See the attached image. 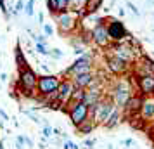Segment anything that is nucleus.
<instances>
[{
	"label": "nucleus",
	"instance_id": "f257e3e1",
	"mask_svg": "<svg viewBox=\"0 0 154 149\" xmlns=\"http://www.w3.org/2000/svg\"><path fill=\"white\" fill-rule=\"evenodd\" d=\"M132 83H133V76H130V78H119L118 82H114V85H112L109 97H111L112 102H114L119 109H123L125 104L128 102V99L135 94V85H132Z\"/></svg>",
	"mask_w": 154,
	"mask_h": 149
},
{
	"label": "nucleus",
	"instance_id": "f03ea898",
	"mask_svg": "<svg viewBox=\"0 0 154 149\" xmlns=\"http://www.w3.org/2000/svg\"><path fill=\"white\" fill-rule=\"evenodd\" d=\"M54 21L57 23V31L61 35L68 36L73 35L78 28H82V16L73 11H64V12H57L52 14Z\"/></svg>",
	"mask_w": 154,
	"mask_h": 149
},
{
	"label": "nucleus",
	"instance_id": "7ed1b4c3",
	"mask_svg": "<svg viewBox=\"0 0 154 149\" xmlns=\"http://www.w3.org/2000/svg\"><path fill=\"white\" fill-rule=\"evenodd\" d=\"M36 83H38V75L31 68H24V70L17 71V90L24 95V97H31L35 99L38 92H36Z\"/></svg>",
	"mask_w": 154,
	"mask_h": 149
},
{
	"label": "nucleus",
	"instance_id": "20e7f679",
	"mask_svg": "<svg viewBox=\"0 0 154 149\" xmlns=\"http://www.w3.org/2000/svg\"><path fill=\"white\" fill-rule=\"evenodd\" d=\"M114 107H116V104L112 102V99L109 97V94H106L95 106L88 107V116H90L97 125H102V123L106 121V118L109 116V113H111Z\"/></svg>",
	"mask_w": 154,
	"mask_h": 149
},
{
	"label": "nucleus",
	"instance_id": "39448f33",
	"mask_svg": "<svg viewBox=\"0 0 154 149\" xmlns=\"http://www.w3.org/2000/svg\"><path fill=\"white\" fill-rule=\"evenodd\" d=\"M106 28H107V35H109L111 43L125 42V40H128V36L132 35L126 29L125 23L121 19H116V17H109V19L106 17Z\"/></svg>",
	"mask_w": 154,
	"mask_h": 149
},
{
	"label": "nucleus",
	"instance_id": "423d86ee",
	"mask_svg": "<svg viewBox=\"0 0 154 149\" xmlns=\"http://www.w3.org/2000/svg\"><path fill=\"white\" fill-rule=\"evenodd\" d=\"M94 70V56L90 52H85L82 56H78L75 59V63L71 64L69 68H66L64 71V76L68 78H73L76 75H82V73H88V71Z\"/></svg>",
	"mask_w": 154,
	"mask_h": 149
},
{
	"label": "nucleus",
	"instance_id": "0eeeda50",
	"mask_svg": "<svg viewBox=\"0 0 154 149\" xmlns=\"http://www.w3.org/2000/svg\"><path fill=\"white\" fill-rule=\"evenodd\" d=\"M59 83H61V76L57 75H42L38 76V83H36V92L40 97H49V95H54L59 88Z\"/></svg>",
	"mask_w": 154,
	"mask_h": 149
},
{
	"label": "nucleus",
	"instance_id": "6e6552de",
	"mask_svg": "<svg viewBox=\"0 0 154 149\" xmlns=\"http://www.w3.org/2000/svg\"><path fill=\"white\" fill-rule=\"evenodd\" d=\"M107 50H109V54L119 57V59H123V61L128 63V64H133L137 61V50L130 45L128 40L118 42V43H111V45L107 47Z\"/></svg>",
	"mask_w": 154,
	"mask_h": 149
},
{
	"label": "nucleus",
	"instance_id": "1a4fd4ad",
	"mask_svg": "<svg viewBox=\"0 0 154 149\" xmlns=\"http://www.w3.org/2000/svg\"><path fill=\"white\" fill-rule=\"evenodd\" d=\"M64 111L68 113L73 127H78L82 121H85L87 118H90V116H88V106H87L85 102H71V104L66 106Z\"/></svg>",
	"mask_w": 154,
	"mask_h": 149
},
{
	"label": "nucleus",
	"instance_id": "9d476101",
	"mask_svg": "<svg viewBox=\"0 0 154 149\" xmlns=\"http://www.w3.org/2000/svg\"><path fill=\"white\" fill-rule=\"evenodd\" d=\"M90 42L95 47H99V49H107L111 45V40H109V35H107V28H106V21L97 23L90 29Z\"/></svg>",
	"mask_w": 154,
	"mask_h": 149
},
{
	"label": "nucleus",
	"instance_id": "9b49d317",
	"mask_svg": "<svg viewBox=\"0 0 154 149\" xmlns=\"http://www.w3.org/2000/svg\"><path fill=\"white\" fill-rule=\"evenodd\" d=\"M106 68H107V71L111 73V75H114V76H121V75H125V73H128L130 71V68H132V64L125 63L123 59H119V57L112 56V54H106Z\"/></svg>",
	"mask_w": 154,
	"mask_h": 149
},
{
	"label": "nucleus",
	"instance_id": "f8f14e48",
	"mask_svg": "<svg viewBox=\"0 0 154 149\" xmlns=\"http://www.w3.org/2000/svg\"><path fill=\"white\" fill-rule=\"evenodd\" d=\"M73 90H75V85H73L71 78H68V76L61 78L59 88H57V92H56V101L63 106V111L66 109L68 102H69V97H71V94H73Z\"/></svg>",
	"mask_w": 154,
	"mask_h": 149
},
{
	"label": "nucleus",
	"instance_id": "ddd939ff",
	"mask_svg": "<svg viewBox=\"0 0 154 149\" xmlns=\"http://www.w3.org/2000/svg\"><path fill=\"white\" fill-rule=\"evenodd\" d=\"M133 85L135 92H139L144 97L154 95V75H146V76H133Z\"/></svg>",
	"mask_w": 154,
	"mask_h": 149
},
{
	"label": "nucleus",
	"instance_id": "4468645a",
	"mask_svg": "<svg viewBox=\"0 0 154 149\" xmlns=\"http://www.w3.org/2000/svg\"><path fill=\"white\" fill-rule=\"evenodd\" d=\"M133 66V76H146V75H154V59L149 56H140V59L135 61Z\"/></svg>",
	"mask_w": 154,
	"mask_h": 149
},
{
	"label": "nucleus",
	"instance_id": "2eb2a0df",
	"mask_svg": "<svg viewBox=\"0 0 154 149\" xmlns=\"http://www.w3.org/2000/svg\"><path fill=\"white\" fill-rule=\"evenodd\" d=\"M142 101H144V95H140L139 92H135L128 99V102L125 104V107L121 109L123 114H125L126 118H130V116H135V114H140V107H142Z\"/></svg>",
	"mask_w": 154,
	"mask_h": 149
},
{
	"label": "nucleus",
	"instance_id": "dca6fc26",
	"mask_svg": "<svg viewBox=\"0 0 154 149\" xmlns=\"http://www.w3.org/2000/svg\"><path fill=\"white\" fill-rule=\"evenodd\" d=\"M140 118L149 123L154 120V95L151 97H144L142 101V107H140Z\"/></svg>",
	"mask_w": 154,
	"mask_h": 149
},
{
	"label": "nucleus",
	"instance_id": "f3484780",
	"mask_svg": "<svg viewBox=\"0 0 154 149\" xmlns=\"http://www.w3.org/2000/svg\"><path fill=\"white\" fill-rule=\"evenodd\" d=\"M106 95L104 88H97V87H88L87 90H85V104L90 107V106H95L99 101L102 99Z\"/></svg>",
	"mask_w": 154,
	"mask_h": 149
},
{
	"label": "nucleus",
	"instance_id": "a211bd4d",
	"mask_svg": "<svg viewBox=\"0 0 154 149\" xmlns=\"http://www.w3.org/2000/svg\"><path fill=\"white\" fill-rule=\"evenodd\" d=\"M73 82V85L78 87V88H88L92 85V82H94V71H88V73H82V75H76V76H73L71 78Z\"/></svg>",
	"mask_w": 154,
	"mask_h": 149
},
{
	"label": "nucleus",
	"instance_id": "6ab92c4d",
	"mask_svg": "<svg viewBox=\"0 0 154 149\" xmlns=\"http://www.w3.org/2000/svg\"><path fill=\"white\" fill-rule=\"evenodd\" d=\"M121 120H123V111H121V109L116 106V107L111 111V113H109V116L106 118V121L102 123V127L107 128V130H111V128L118 127V123H119Z\"/></svg>",
	"mask_w": 154,
	"mask_h": 149
},
{
	"label": "nucleus",
	"instance_id": "aec40b11",
	"mask_svg": "<svg viewBox=\"0 0 154 149\" xmlns=\"http://www.w3.org/2000/svg\"><path fill=\"white\" fill-rule=\"evenodd\" d=\"M14 61H16V66H17V71L19 70H24V68H28V59L24 56V50H23L21 43L17 42L16 43V49H14Z\"/></svg>",
	"mask_w": 154,
	"mask_h": 149
},
{
	"label": "nucleus",
	"instance_id": "412c9836",
	"mask_svg": "<svg viewBox=\"0 0 154 149\" xmlns=\"http://www.w3.org/2000/svg\"><path fill=\"white\" fill-rule=\"evenodd\" d=\"M47 9L50 14H57V12H64L68 11V0H47Z\"/></svg>",
	"mask_w": 154,
	"mask_h": 149
},
{
	"label": "nucleus",
	"instance_id": "4be33fe9",
	"mask_svg": "<svg viewBox=\"0 0 154 149\" xmlns=\"http://www.w3.org/2000/svg\"><path fill=\"white\" fill-rule=\"evenodd\" d=\"M95 127H97V123L92 120V118H87V120L82 121V123H80L78 127H75V128H76V132L80 135H87V134H92Z\"/></svg>",
	"mask_w": 154,
	"mask_h": 149
},
{
	"label": "nucleus",
	"instance_id": "5701e85b",
	"mask_svg": "<svg viewBox=\"0 0 154 149\" xmlns=\"http://www.w3.org/2000/svg\"><path fill=\"white\" fill-rule=\"evenodd\" d=\"M88 0H68V11L78 12L80 16H85V5Z\"/></svg>",
	"mask_w": 154,
	"mask_h": 149
},
{
	"label": "nucleus",
	"instance_id": "b1692460",
	"mask_svg": "<svg viewBox=\"0 0 154 149\" xmlns=\"http://www.w3.org/2000/svg\"><path fill=\"white\" fill-rule=\"evenodd\" d=\"M102 2L104 0H88L87 5H85V14H94V12H99L102 9Z\"/></svg>",
	"mask_w": 154,
	"mask_h": 149
},
{
	"label": "nucleus",
	"instance_id": "393cba45",
	"mask_svg": "<svg viewBox=\"0 0 154 149\" xmlns=\"http://www.w3.org/2000/svg\"><path fill=\"white\" fill-rule=\"evenodd\" d=\"M83 101H85V88L75 87V90H73V94H71L68 104H71V102H83Z\"/></svg>",
	"mask_w": 154,
	"mask_h": 149
},
{
	"label": "nucleus",
	"instance_id": "a878e982",
	"mask_svg": "<svg viewBox=\"0 0 154 149\" xmlns=\"http://www.w3.org/2000/svg\"><path fill=\"white\" fill-rule=\"evenodd\" d=\"M24 4H26L24 0H16L14 7L11 11V16H16V17H17L19 14H23V12H24Z\"/></svg>",
	"mask_w": 154,
	"mask_h": 149
},
{
	"label": "nucleus",
	"instance_id": "bb28decb",
	"mask_svg": "<svg viewBox=\"0 0 154 149\" xmlns=\"http://www.w3.org/2000/svg\"><path fill=\"white\" fill-rule=\"evenodd\" d=\"M23 14L26 16V17H31V16L35 14V0H28L24 4V12Z\"/></svg>",
	"mask_w": 154,
	"mask_h": 149
},
{
	"label": "nucleus",
	"instance_id": "cd10ccee",
	"mask_svg": "<svg viewBox=\"0 0 154 149\" xmlns=\"http://www.w3.org/2000/svg\"><path fill=\"white\" fill-rule=\"evenodd\" d=\"M35 49L38 54H42V56H49V47H47V43H36L35 45Z\"/></svg>",
	"mask_w": 154,
	"mask_h": 149
},
{
	"label": "nucleus",
	"instance_id": "c85d7f7f",
	"mask_svg": "<svg viewBox=\"0 0 154 149\" xmlns=\"http://www.w3.org/2000/svg\"><path fill=\"white\" fill-rule=\"evenodd\" d=\"M126 7H128L130 11H132V14L135 16V17H140V11L137 9V5H135L133 2H130V0H126Z\"/></svg>",
	"mask_w": 154,
	"mask_h": 149
},
{
	"label": "nucleus",
	"instance_id": "c756f323",
	"mask_svg": "<svg viewBox=\"0 0 154 149\" xmlns=\"http://www.w3.org/2000/svg\"><path fill=\"white\" fill-rule=\"evenodd\" d=\"M49 56L54 57V59H61V57L64 56V52H63L61 49H50V50H49Z\"/></svg>",
	"mask_w": 154,
	"mask_h": 149
},
{
	"label": "nucleus",
	"instance_id": "7c9ffc66",
	"mask_svg": "<svg viewBox=\"0 0 154 149\" xmlns=\"http://www.w3.org/2000/svg\"><path fill=\"white\" fill-rule=\"evenodd\" d=\"M54 33H56V29H54V26H52V24H43V35L54 36Z\"/></svg>",
	"mask_w": 154,
	"mask_h": 149
},
{
	"label": "nucleus",
	"instance_id": "2f4dec72",
	"mask_svg": "<svg viewBox=\"0 0 154 149\" xmlns=\"http://www.w3.org/2000/svg\"><path fill=\"white\" fill-rule=\"evenodd\" d=\"M33 38H35V42H36V43H47V38H49V36L43 35V33H40V35H35Z\"/></svg>",
	"mask_w": 154,
	"mask_h": 149
},
{
	"label": "nucleus",
	"instance_id": "473e14b6",
	"mask_svg": "<svg viewBox=\"0 0 154 149\" xmlns=\"http://www.w3.org/2000/svg\"><path fill=\"white\" fill-rule=\"evenodd\" d=\"M42 134H43V137H45V139H47V137H50V135H52V127H50V125H45V127L42 128Z\"/></svg>",
	"mask_w": 154,
	"mask_h": 149
},
{
	"label": "nucleus",
	"instance_id": "72a5a7b5",
	"mask_svg": "<svg viewBox=\"0 0 154 149\" xmlns=\"http://www.w3.org/2000/svg\"><path fill=\"white\" fill-rule=\"evenodd\" d=\"M73 49H75L73 52H75L76 56H82V54H85V45H75Z\"/></svg>",
	"mask_w": 154,
	"mask_h": 149
},
{
	"label": "nucleus",
	"instance_id": "f704fd0d",
	"mask_svg": "<svg viewBox=\"0 0 154 149\" xmlns=\"http://www.w3.org/2000/svg\"><path fill=\"white\" fill-rule=\"evenodd\" d=\"M95 144V139H85L83 141V146H87V147H92Z\"/></svg>",
	"mask_w": 154,
	"mask_h": 149
},
{
	"label": "nucleus",
	"instance_id": "c9c22d12",
	"mask_svg": "<svg viewBox=\"0 0 154 149\" xmlns=\"http://www.w3.org/2000/svg\"><path fill=\"white\" fill-rule=\"evenodd\" d=\"M0 116H2V120H9V114L5 113V111H4L2 107H0Z\"/></svg>",
	"mask_w": 154,
	"mask_h": 149
},
{
	"label": "nucleus",
	"instance_id": "e433bc0d",
	"mask_svg": "<svg viewBox=\"0 0 154 149\" xmlns=\"http://www.w3.org/2000/svg\"><path fill=\"white\" fill-rule=\"evenodd\" d=\"M40 70H42L45 75H47V73H49V66H47V64H40Z\"/></svg>",
	"mask_w": 154,
	"mask_h": 149
},
{
	"label": "nucleus",
	"instance_id": "4c0bfd02",
	"mask_svg": "<svg viewBox=\"0 0 154 149\" xmlns=\"http://www.w3.org/2000/svg\"><path fill=\"white\" fill-rule=\"evenodd\" d=\"M118 14H119V17H125V14H126L125 9H123V7H118Z\"/></svg>",
	"mask_w": 154,
	"mask_h": 149
},
{
	"label": "nucleus",
	"instance_id": "58836bf2",
	"mask_svg": "<svg viewBox=\"0 0 154 149\" xmlns=\"http://www.w3.org/2000/svg\"><path fill=\"white\" fill-rule=\"evenodd\" d=\"M132 144H133L132 139H126V141H123V146H132Z\"/></svg>",
	"mask_w": 154,
	"mask_h": 149
},
{
	"label": "nucleus",
	"instance_id": "ea45409f",
	"mask_svg": "<svg viewBox=\"0 0 154 149\" xmlns=\"http://www.w3.org/2000/svg\"><path fill=\"white\" fill-rule=\"evenodd\" d=\"M38 23L43 24V12H38Z\"/></svg>",
	"mask_w": 154,
	"mask_h": 149
},
{
	"label": "nucleus",
	"instance_id": "a19ab883",
	"mask_svg": "<svg viewBox=\"0 0 154 149\" xmlns=\"http://www.w3.org/2000/svg\"><path fill=\"white\" fill-rule=\"evenodd\" d=\"M0 80L5 82V80H7V73H2V75H0Z\"/></svg>",
	"mask_w": 154,
	"mask_h": 149
},
{
	"label": "nucleus",
	"instance_id": "79ce46f5",
	"mask_svg": "<svg viewBox=\"0 0 154 149\" xmlns=\"http://www.w3.org/2000/svg\"><path fill=\"white\" fill-rule=\"evenodd\" d=\"M152 16H154V12H152Z\"/></svg>",
	"mask_w": 154,
	"mask_h": 149
}]
</instances>
